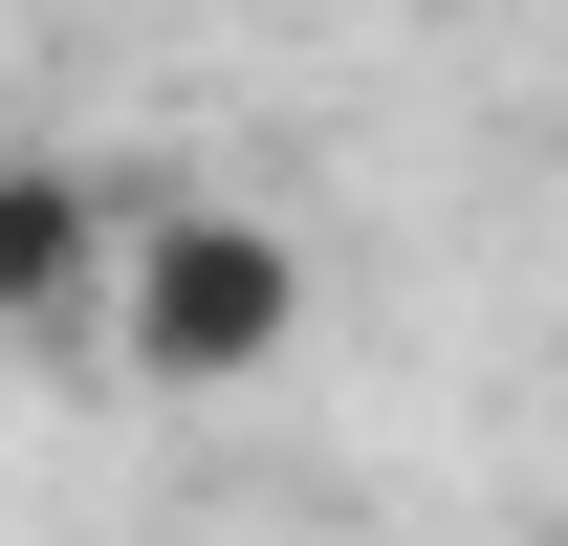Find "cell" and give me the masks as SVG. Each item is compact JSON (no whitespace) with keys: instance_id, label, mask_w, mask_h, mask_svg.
I'll return each mask as SVG.
<instances>
[{"instance_id":"cell-1","label":"cell","mask_w":568,"mask_h":546,"mask_svg":"<svg viewBox=\"0 0 568 546\" xmlns=\"http://www.w3.org/2000/svg\"><path fill=\"white\" fill-rule=\"evenodd\" d=\"M110 350H132V394H241L306 350V241L263 198H132L110 219Z\"/></svg>"},{"instance_id":"cell-2","label":"cell","mask_w":568,"mask_h":546,"mask_svg":"<svg viewBox=\"0 0 568 546\" xmlns=\"http://www.w3.org/2000/svg\"><path fill=\"white\" fill-rule=\"evenodd\" d=\"M110 284V198H88L67 153H0V328H44Z\"/></svg>"}]
</instances>
